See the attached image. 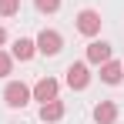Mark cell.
Returning a JSON list of instances; mask_svg holds the SVG:
<instances>
[{
    "instance_id": "1",
    "label": "cell",
    "mask_w": 124,
    "mask_h": 124,
    "mask_svg": "<svg viewBox=\"0 0 124 124\" xmlns=\"http://www.w3.org/2000/svg\"><path fill=\"white\" fill-rule=\"evenodd\" d=\"M3 101H7V107H23V104L30 101V87L20 84V81H10L3 87Z\"/></svg>"
},
{
    "instance_id": "2",
    "label": "cell",
    "mask_w": 124,
    "mask_h": 124,
    "mask_svg": "<svg viewBox=\"0 0 124 124\" xmlns=\"http://www.w3.org/2000/svg\"><path fill=\"white\" fill-rule=\"evenodd\" d=\"M64 47V37L57 30H40V37H37V50H40L44 57H54V54H61Z\"/></svg>"
},
{
    "instance_id": "3",
    "label": "cell",
    "mask_w": 124,
    "mask_h": 124,
    "mask_svg": "<svg viewBox=\"0 0 124 124\" xmlns=\"http://www.w3.org/2000/svg\"><path fill=\"white\" fill-rule=\"evenodd\" d=\"M77 30H81L84 37L101 34V14H97V10H81V14H77Z\"/></svg>"
},
{
    "instance_id": "4",
    "label": "cell",
    "mask_w": 124,
    "mask_h": 124,
    "mask_svg": "<svg viewBox=\"0 0 124 124\" xmlns=\"http://www.w3.org/2000/svg\"><path fill=\"white\" fill-rule=\"evenodd\" d=\"M67 84H70L74 91H84V87L91 84V70H87V64H70V67H67Z\"/></svg>"
},
{
    "instance_id": "5",
    "label": "cell",
    "mask_w": 124,
    "mask_h": 124,
    "mask_svg": "<svg viewBox=\"0 0 124 124\" xmlns=\"http://www.w3.org/2000/svg\"><path fill=\"white\" fill-rule=\"evenodd\" d=\"M34 97H37L40 104L54 101V97H57V81H54V77H40V81H37V87H34Z\"/></svg>"
},
{
    "instance_id": "6",
    "label": "cell",
    "mask_w": 124,
    "mask_h": 124,
    "mask_svg": "<svg viewBox=\"0 0 124 124\" xmlns=\"http://www.w3.org/2000/svg\"><path fill=\"white\" fill-rule=\"evenodd\" d=\"M87 61H91V64H104V61H111V44L94 40L91 47H87Z\"/></svg>"
},
{
    "instance_id": "7",
    "label": "cell",
    "mask_w": 124,
    "mask_h": 124,
    "mask_svg": "<svg viewBox=\"0 0 124 124\" xmlns=\"http://www.w3.org/2000/svg\"><path fill=\"white\" fill-rule=\"evenodd\" d=\"M94 121L97 124H114L117 121V107H114L111 101H101L97 107H94Z\"/></svg>"
},
{
    "instance_id": "8",
    "label": "cell",
    "mask_w": 124,
    "mask_h": 124,
    "mask_svg": "<svg viewBox=\"0 0 124 124\" xmlns=\"http://www.w3.org/2000/svg\"><path fill=\"white\" fill-rule=\"evenodd\" d=\"M121 77H124V67H121L117 61H104V64H101V81H104V84H117Z\"/></svg>"
},
{
    "instance_id": "9",
    "label": "cell",
    "mask_w": 124,
    "mask_h": 124,
    "mask_svg": "<svg viewBox=\"0 0 124 124\" xmlns=\"http://www.w3.org/2000/svg\"><path fill=\"white\" fill-rule=\"evenodd\" d=\"M34 54H37V44L34 40H27V37L14 40V57H17V61H30Z\"/></svg>"
},
{
    "instance_id": "10",
    "label": "cell",
    "mask_w": 124,
    "mask_h": 124,
    "mask_svg": "<svg viewBox=\"0 0 124 124\" xmlns=\"http://www.w3.org/2000/svg\"><path fill=\"white\" fill-rule=\"evenodd\" d=\"M61 117H64V104L57 101V97L40 104V121H61Z\"/></svg>"
},
{
    "instance_id": "11",
    "label": "cell",
    "mask_w": 124,
    "mask_h": 124,
    "mask_svg": "<svg viewBox=\"0 0 124 124\" xmlns=\"http://www.w3.org/2000/svg\"><path fill=\"white\" fill-rule=\"evenodd\" d=\"M20 10V0H0V17H14Z\"/></svg>"
},
{
    "instance_id": "12",
    "label": "cell",
    "mask_w": 124,
    "mask_h": 124,
    "mask_svg": "<svg viewBox=\"0 0 124 124\" xmlns=\"http://www.w3.org/2000/svg\"><path fill=\"white\" fill-rule=\"evenodd\" d=\"M34 3H37L40 14H54V10H61V0H34Z\"/></svg>"
},
{
    "instance_id": "13",
    "label": "cell",
    "mask_w": 124,
    "mask_h": 124,
    "mask_svg": "<svg viewBox=\"0 0 124 124\" xmlns=\"http://www.w3.org/2000/svg\"><path fill=\"white\" fill-rule=\"evenodd\" d=\"M10 67H14V57L0 50V77H7V74H10Z\"/></svg>"
},
{
    "instance_id": "14",
    "label": "cell",
    "mask_w": 124,
    "mask_h": 124,
    "mask_svg": "<svg viewBox=\"0 0 124 124\" xmlns=\"http://www.w3.org/2000/svg\"><path fill=\"white\" fill-rule=\"evenodd\" d=\"M3 40H7V30H3V27H0V44H3Z\"/></svg>"
}]
</instances>
